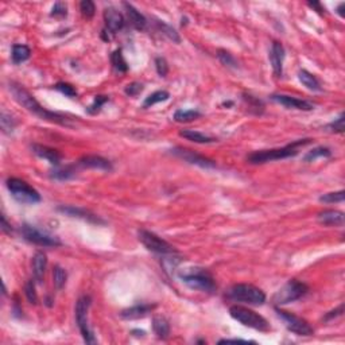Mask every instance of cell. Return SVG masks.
<instances>
[{"label":"cell","mask_w":345,"mask_h":345,"mask_svg":"<svg viewBox=\"0 0 345 345\" xmlns=\"http://www.w3.org/2000/svg\"><path fill=\"white\" fill-rule=\"evenodd\" d=\"M8 88L10 92L12 93L14 98L20 106H24L27 111L31 112L32 115L38 116L42 120L52 122V123L61 124V126H65V127H72V119H69L66 115H62V114L49 111V110L44 108L40 102H36V98L27 89L23 88L22 85L16 84V82H10Z\"/></svg>","instance_id":"obj_1"},{"label":"cell","mask_w":345,"mask_h":345,"mask_svg":"<svg viewBox=\"0 0 345 345\" xmlns=\"http://www.w3.org/2000/svg\"><path fill=\"white\" fill-rule=\"evenodd\" d=\"M309 143H312V139L310 138H305V139H298L296 142L290 143V144L284 147H279V148L255 151L252 154L248 155L247 160L248 164H267V162H272V160L292 158V156H296L300 152L301 147L306 146Z\"/></svg>","instance_id":"obj_2"},{"label":"cell","mask_w":345,"mask_h":345,"mask_svg":"<svg viewBox=\"0 0 345 345\" xmlns=\"http://www.w3.org/2000/svg\"><path fill=\"white\" fill-rule=\"evenodd\" d=\"M178 276L192 290H198L202 292H216V282L205 268H189L184 272H180Z\"/></svg>","instance_id":"obj_3"},{"label":"cell","mask_w":345,"mask_h":345,"mask_svg":"<svg viewBox=\"0 0 345 345\" xmlns=\"http://www.w3.org/2000/svg\"><path fill=\"white\" fill-rule=\"evenodd\" d=\"M230 314L234 320H236L238 322L242 325L259 332H268L271 329L268 321L263 317V316L258 314L256 312L244 308L240 305H234L230 308Z\"/></svg>","instance_id":"obj_4"},{"label":"cell","mask_w":345,"mask_h":345,"mask_svg":"<svg viewBox=\"0 0 345 345\" xmlns=\"http://www.w3.org/2000/svg\"><path fill=\"white\" fill-rule=\"evenodd\" d=\"M228 298L234 302H243L248 305L262 306L266 302V294L256 286L248 284H236L228 290Z\"/></svg>","instance_id":"obj_5"},{"label":"cell","mask_w":345,"mask_h":345,"mask_svg":"<svg viewBox=\"0 0 345 345\" xmlns=\"http://www.w3.org/2000/svg\"><path fill=\"white\" fill-rule=\"evenodd\" d=\"M309 292V286L298 279H290L288 284H284L272 296V304L275 306H282L296 302L305 296Z\"/></svg>","instance_id":"obj_6"},{"label":"cell","mask_w":345,"mask_h":345,"mask_svg":"<svg viewBox=\"0 0 345 345\" xmlns=\"http://www.w3.org/2000/svg\"><path fill=\"white\" fill-rule=\"evenodd\" d=\"M7 189L12 197L20 204H38L40 201V194L38 192L19 178H8L7 180Z\"/></svg>","instance_id":"obj_7"},{"label":"cell","mask_w":345,"mask_h":345,"mask_svg":"<svg viewBox=\"0 0 345 345\" xmlns=\"http://www.w3.org/2000/svg\"><path fill=\"white\" fill-rule=\"evenodd\" d=\"M92 300L89 296H82L78 298V301L76 304V322L78 325L82 338L86 344H94L96 338L93 334L92 329L89 326V320H88V312L90 308Z\"/></svg>","instance_id":"obj_8"},{"label":"cell","mask_w":345,"mask_h":345,"mask_svg":"<svg viewBox=\"0 0 345 345\" xmlns=\"http://www.w3.org/2000/svg\"><path fill=\"white\" fill-rule=\"evenodd\" d=\"M139 240L144 247L154 254H160V255H174L177 254V250L172 247V244L168 243L166 240L160 238L158 234H152L150 230H140L138 232Z\"/></svg>","instance_id":"obj_9"},{"label":"cell","mask_w":345,"mask_h":345,"mask_svg":"<svg viewBox=\"0 0 345 345\" xmlns=\"http://www.w3.org/2000/svg\"><path fill=\"white\" fill-rule=\"evenodd\" d=\"M275 312H276L278 317H280V320L284 321L290 332L296 333L298 336H312L314 333V329L312 328V325L306 320L292 314V313H288L286 310L279 309L278 306H275Z\"/></svg>","instance_id":"obj_10"},{"label":"cell","mask_w":345,"mask_h":345,"mask_svg":"<svg viewBox=\"0 0 345 345\" xmlns=\"http://www.w3.org/2000/svg\"><path fill=\"white\" fill-rule=\"evenodd\" d=\"M20 232H22L24 240L36 244V246H40V247H60L62 244L61 240L58 239L57 236L42 232V230H36V226H28V224H23Z\"/></svg>","instance_id":"obj_11"},{"label":"cell","mask_w":345,"mask_h":345,"mask_svg":"<svg viewBox=\"0 0 345 345\" xmlns=\"http://www.w3.org/2000/svg\"><path fill=\"white\" fill-rule=\"evenodd\" d=\"M170 151H172V155H176V156H178V158H181L182 160H185V162H188V164H196V166H198V168H214L217 166L216 162H214L213 160H209V158H206V156L197 154V152L189 150V148L174 147V148H172Z\"/></svg>","instance_id":"obj_12"},{"label":"cell","mask_w":345,"mask_h":345,"mask_svg":"<svg viewBox=\"0 0 345 345\" xmlns=\"http://www.w3.org/2000/svg\"><path fill=\"white\" fill-rule=\"evenodd\" d=\"M270 98L272 102H278L280 106H286L288 110H298V111H312L314 110V104L301 98H292L288 94H271Z\"/></svg>","instance_id":"obj_13"},{"label":"cell","mask_w":345,"mask_h":345,"mask_svg":"<svg viewBox=\"0 0 345 345\" xmlns=\"http://www.w3.org/2000/svg\"><path fill=\"white\" fill-rule=\"evenodd\" d=\"M57 210L64 213V214H66V216L81 218V220L92 222V224H104V220H102L94 213L89 212V210H86L84 208H77V206H72V205H61V206H58Z\"/></svg>","instance_id":"obj_14"},{"label":"cell","mask_w":345,"mask_h":345,"mask_svg":"<svg viewBox=\"0 0 345 345\" xmlns=\"http://www.w3.org/2000/svg\"><path fill=\"white\" fill-rule=\"evenodd\" d=\"M104 20H106V28L104 30L108 31L111 36H115L116 32H119L124 27V18L123 15L118 11V10L106 8L104 11Z\"/></svg>","instance_id":"obj_15"},{"label":"cell","mask_w":345,"mask_h":345,"mask_svg":"<svg viewBox=\"0 0 345 345\" xmlns=\"http://www.w3.org/2000/svg\"><path fill=\"white\" fill-rule=\"evenodd\" d=\"M284 44L279 42H272L270 52V62L272 66V72H274L275 77H280L284 74Z\"/></svg>","instance_id":"obj_16"},{"label":"cell","mask_w":345,"mask_h":345,"mask_svg":"<svg viewBox=\"0 0 345 345\" xmlns=\"http://www.w3.org/2000/svg\"><path fill=\"white\" fill-rule=\"evenodd\" d=\"M78 166L86 168H96V170H102V172H112V164L106 158L98 156V155H86L82 156L77 162Z\"/></svg>","instance_id":"obj_17"},{"label":"cell","mask_w":345,"mask_h":345,"mask_svg":"<svg viewBox=\"0 0 345 345\" xmlns=\"http://www.w3.org/2000/svg\"><path fill=\"white\" fill-rule=\"evenodd\" d=\"M31 150H32V152H34L36 156H40L42 160H48L50 164H53L56 168L60 166V164H61V154H60L57 150L52 148V147L34 143V144H31Z\"/></svg>","instance_id":"obj_18"},{"label":"cell","mask_w":345,"mask_h":345,"mask_svg":"<svg viewBox=\"0 0 345 345\" xmlns=\"http://www.w3.org/2000/svg\"><path fill=\"white\" fill-rule=\"evenodd\" d=\"M318 222L328 226H344V213L336 209H326L318 213Z\"/></svg>","instance_id":"obj_19"},{"label":"cell","mask_w":345,"mask_h":345,"mask_svg":"<svg viewBox=\"0 0 345 345\" xmlns=\"http://www.w3.org/2000/svg\"><path fill=\"white\" fill-rule=\"evenodd\" d=\"M156 308V305H146V304H140V305L131 306L128 309H124L120 313V317L124 320H138L146 317L148 313Z\"/></svg>","instance_id":"obj_20"},{"label":"cell","mask_w":345,"mask_h":345,"mask_svg":"<svg viewBox=\"0 0 345 345\" xmlns=\"http://www.w3.org/2000/svg\"><path fill=\"white\" fill-rule=\"evenodd\" d=\"M124 8H126V14H127V18H128L130 23L134 28H136L139 31H143L147 26V19L144 18V15L139 12L132 4L130 3H124Z\"/></svg>","instance_id":"obj_21"},{"label":"cell","mask_w":345,"mask_h":345,"mask_svg":"<svg viewBox=\"0 0 345 345\" xmlns=\"http://www.w3.org/2000/svg\"><path fill=\"white\" fill-rule=\"evenodd\" d=\"M46 267H48V258L44 252L38 251L32 258V274H34V279L38 284L44 282Z\"/></svg>","instance_id":"obj_22"},{"label":"cell","mask_w":345,"mask_h":345,"mask_svg":"<svg viewBox=\"0 0 345 345\" xmlns=\"http://www.w3.org/2000/svg\"><path fill=\"white\" fill-rule=\"evenodd\" d=\"M180 136L185 138V139L190 140V142L200 143V144H209V143L217 142L216 138L208 136V135L198 132L196 130H182V131H180Z\"/></svg>","instance_id":"obj_23"},{"label":"cell","mask_w":345,"mask_h":345,"mask_svg":"<svg viewBox=\"0 0 345 345\" xmlns=\"http://www.w3.org/2000/svg\"><path fill=\"white\" fill-rule=\"evenodd\" d=\"M152 330L160 340H166L170 336V324L162 316H156L152 318Z\"/></svg>","instance_id":"obj_24"},{"label":"cell","mask_w":345,"mask_h":345,"mask_svg":"<svg viewBox=\"0 0 345 345\" xmlns=\"http://www.w3.org/2000/svg\"><path fill=\"white\" fill-rule=\"evenodd\" d=\"M298 78L302 82L304 86L309 89V90H313V92H322V86L320 84V81L317 80V77L314 74H312L308 70H300L298 73Z\"/></svg>","instance_id":"obj_25"},{"label":"cell","mask_w":345,"mask_h":345,"mask_svg":"<svg viewBox=\"0 0 345 345\" xmlns=\"http://www.w3.org/2000/svg\"><path fill=\"white\" fill-rule=\"evenodd\" d=\"M31 56V50L27 44H14L12 46V53H11V57H12V62L15 65L18 64H22V62L27 61Z\"/></svg>","instance_id":"obj_26"},{"label":"cell","mask_w":345,"mask_h":345,"mask_svg":"<svg viewBox=\"0 0 345 345\" xmlns=\"http://www.w3.org/2000/svg\"><path fill=\"white\" fill-rule=\"evenodd\" d=\"M198 118H201V112L197 110H177L172 116V119L178 123H190Z\"/></svg>","instance_id":"obj_27"},{"label":"cell","mask_w":345,"mask_h":345,"mask_svg":"<svg viewBox=\"0 0 345 345\" xmlns=\"http://www.w3.org/2000/svg\"><path fill=\"white\" fill-rule=\"evenodd\" d=\"M111 64L115 72L118 73H126L128 70V65H127V61L124 60L123 52L122 49H116L111 56Z\"/></svg>","instance_id":"obj_28"},{"label":"cell","mask_w":345,"mask_h":345,"mask_svg":"<svg viewBox=\"0 0 345 345\" xmlns=\"http://www.w3.org/2000/svg\"><path fill=\"white\" fill-rule=\"evenodd\" d=\"M332 156V150L329 147H316L313 150H310L308 154L304 156V162H314L317 158H330Z\"/></svg>","instance_id":"obj_29"},{"label":"cell","mask_w":345,"mask_h":345,"mask_svg":"<svg viewBox=\"0 0 345 345\" xmlns=\"http://www.w3.org/2000/svg\"><path fill=\"white\" fill-rule=\"evenodd\" d=\"M170 98V93L168 90H156V92L151 93L150 96H147L144 102H143V108H150V106L158 104V102H166Z\"/></svg>","instance_id":"obj_30"},{"label":"cell","mask_w":345,"mask_h":345,"mask_svg":"<svg viewBox=\"0 0 345 345\" xmlns=\"http://www.w3.org/2000/svg\"><path fill=\"white\" fill-rule=\"evenodd\" d=\"M68 274L65 268H62L61 266H54L53 268V284L56 286L57 290H61L64 288L65 284H66Z\"/></svg>","instance_id":"obj_31"},{"label":"cell","mask_w":345,"mask_h":345,"mask_svg":"<svg viewBox=\"0 0 345 345\" xmlns=\"http://www.w3.org/2000/svg\"><path fill=\"white\" fill-rule=\"evenodd\" d=\"M50 177L53 180H57V181H68V180L74 177V172L70 166H68V168L57 166V168H54L53 172H50Z\"/></svg>","instance_id":"obj_32"},{"label":"cell","mask_w":345,"mask_h":345,"mask_svg":"<svg viewBox=\"0 0 345 345\" xmlns=\"http://www.w3.org/2000/svg\"><path fill=\"white\" fill-rule=\"evenodd\" d=\"M156 27H158V30H160L164 36H168L170 40L176 42V44H180V42H181V36H178L177 31L174 30L172 26H168V24H166V23L162 22V20H156Z\"/></svg>","instance_id":"obj_33"},{"label":"cell","mask_w":345,"mask_h":345,"mask_svg":"<svg viewBox=\"0 0 345 345\" xmlns=\"http://www.w3.org/2000/svg\"><path fill=\"white\" fill-rule=\"evenodd\" d=\"M0 124H2V130L4 134H11L14 131V128L16 127V120L14 119L12 115L6 112L4 110L2 111V115H0Z\"/></svg>","instance_id":"obj_34"},{"label":"cell","mask_w":345,"mask_h":345,"mask_svg":"<svg viewBox=\"0 0 345 345\" xmlns=\"http://www.w3.org/2000/svg\"><path fill=\"white\" fill-rule=\"evenodd\" d=\"M217 58L220 60V62H222L224 66L232 68V69H238V68H239V64L236 61V58H234L230 52H226V50H217Z\"/></svg>","instance_id":"obj_35"},{"label":"cell","mask_w":345,"mask_h":345,"mask_svg":"<svg viewBox=\"0 0 345 345\" xmlns=\"http://www.w3.org/2000/svg\"><path fill=\"white\" fill-rule=\"evenodd\" d=\"M345 198V192L338 190V192H332V193H326L320 197V201L325 204H341L344 202Z\"/></svg>","instance_id":"obj_36"},{"label":"cell","mask_w":345,"mask_h":345,"mask_svg":"<svg viewBox=\"0 0 345 345\" xmlns=\"http://www.w3.org/2000/svg\"><path fill=\"white\" fill-rule=\"evenodd\" d=\"M108 102H110L108 96H102V94H98V96H96V98H94V100H93L92 104H90V106L86 108V112H88V114H90V115H96L98 112L102 111V106H104V104H106Z\"/></svg>","instance_id":"obj_37"},{"label":"cell","mask_w":345,"mask_h":345,"mask_svg":"<svg viewBox=\"0 0 345 345\" xmlns=\"http://www.w3.org/2000/svg\"><path fill=\"white\" fill-rule=\"evenodd\" d=\"M243 96H244L243 100L247 102L251 111L255 112L256 115H259V114H262V112H263V110H264V106H263V102H262L259 98H254V96H251V94H243Z\"/></svg>","instance_id":"obj_38"},{"label":"cell","mask_w":345,"mask_h":345,"mask_svg":"<svg viewBox=\"0 0 345 345\" xmlns=\"http://www.w3.org/2000/svg\"><path fill=\"white\" fill-rule=\"evenodd\" d=\"M54 88L57 89L58 92H61L62 94H65L66 98H76L77 96H78L77 89H76L72 84H69V82H58V84H56Z\"/></svg>","instance_id":"obj_39"},{"label":"cell","mask_w":345,"mask_h":345,"mask_svg":"<svg viewBox=\"0 0 345 345\" xmlns=\"http://www.w3.org/2000/svg\"><path fill=\"white\" fill-rule=\"evenodd\" d=\"M24 294H26L27 300H28L30 304H32V305L38 304V296H36V282L32 279H30L26 284V286H24Z\"/></svg>","instance_id":"obj_40"},{"label":"cell","mask_w":345,"mask_h":345,"mask_svg":"<svg viewBox=\"0 0 345 345\" xmlns=\"http://www.w3.org/2000/svg\"><path fill=\"white\" fill-rule=\"evenodd\" d=\"M80 11L85 18L90 19L93 18V15L96 12V6L90 0H82L80 3Z\"/></svg>","instance_id":"obj_41"},{"label":"cell","mask_w":345,"mask_h":345,"mask_svg":"<svg viewBox=\"0 0 345 345\" xmlns=\"http://www.w3.org/2000/svg\"><path fill=\"white\" fill-rule=\"evenodd\" d=\"M326 128L330 131V132H336V134H342L344 132V114L341 112L340 116L334 119L332 123H329L326 126Z\"/></svg>","instance_id":"obj_42"},{"label":"cell","mask_w":345,"mask_h":345,"mask_svg":"<svg viewBox=\"0 0 345 345\" xmlns=\"http://www.w3.org/2000/svg\"><path fill=\"white\" fill-rule=\"evenodd\" d=\"M50 15L54 16V18H66V15H68L66 4H65V3H61V2H57V3L53 6Z\"/></svg>","instance_id":"obj_43"},{"label":"cell","mask_w":345,"mask_h":345,"mask_svg":"<svg viewBox=\"0 0 345 345\" xmlns=\"http://www.w3.org/2000/svg\"><path fill=\"white\" fill-rule=\"evenodd\" d=\"M155 69H156V73H158L160 77H166L168 73V61H166L164 57H156L155 58Z\"/></svg>","instance_id":"obj_44"},{"label":"cell","mask_w":345,"mask_h":345,"mask_svg":"<svg viewBox=\"0 0 345 345\" xmlns=\"http://www.w3.org/2000/svg\"><path fill=\"white\" fill-rule=\"evenodd\" d=\"M142 90H143V85L140 84V82H131V84L127 85L126 89H124L126 94L130 96V98H135V96H138V94L142 92Z\"/></svg>","instance_id":"obj_45"},{"label":"cell","mask_w":345,"mask_h":345,"mask_svg":"<svg viewBox=\"0 0 345 345\" xmlns=\"http://www.w3.org/2000/svg\"><path fill=\"white\" fill-rule=\"evenodd\" d=\"M342 313H344V304H341L337 309L332 310V312H329V313H326L325 314V317H324V321H332V320L337 318V317H340V316H342Z\"/></svg>","instance_id":"obj_46"},{"label":"cell","mask_w":345,"mask_h":345,"mask_svg":"<svg viewBox=\"0 0 345 345\" xmlns=\"http://www.w3.org/2000/svg\"><path fill=\"white\" fill-rule=\"evenodd\" d=\"M2 230L7 234H10L11 232H12L11 224H8V222H7V218H6L4 214H2Z\"/></svg>","instance_id":"obj_47"},{"label":"cell","mask_w":345,"mask_h":345,"mask_svg":"<svg viewBox=\"0 0 345 345\" xmlns=\"http://www.w3.org/2000/svg\"><path fill=\"white\" fill-rule=\"evenodd\" d=\"M308 6H309V7H312L313 10H316V11H317L320 15H324V12H325V8H324L318 2H309V3H308Z\"/></svg>","instance_id":"obj_48"},{"label":"cell","mask_w":345,"mask_h":345,"mask_svg":"<svg viewBox=\"0 0 345 345\" xmlns=\"http://www.w3.org/2000/svg\"><path fill=\"white\" fill-rule=\"evenodd\" d=\"M224 342H255V341L242 340V338H222L218 341V344H224Z\"/></svg>","instance_id":"obj_49"},{"label":"cell","mask_w":345,"mask_h":345,"mask_svg":"<svg viewBox=\"0 0 345 345\" xmlns=\"http://www.w3.org/2000/svg\"><path fill=\"white\" fill-rule=\"evenodd\" d=\"M344 8H345V3H340L338 7H337V14L340 15L341 18H344Z\"/></svg>","instance_id":"obj_50"},{"label":"cell","mask_w":345,"mask_h":345,"mask_svg":"<svg viewBox=\"0 0 345 345\" xmlns=\"http://www.w3.org/2000/svg\"><path fill=\"white\" fill-rule=\"evenodd\" d=\"M222 106H234V102H222Z\"/></svg>","instance_id":"obj_51"}]
</instances>
